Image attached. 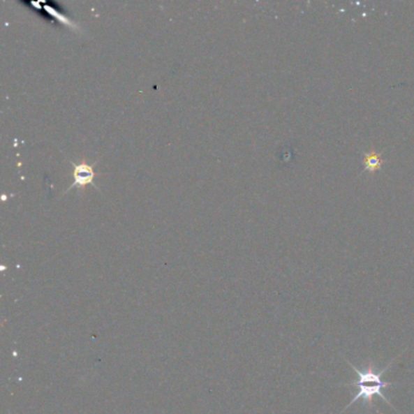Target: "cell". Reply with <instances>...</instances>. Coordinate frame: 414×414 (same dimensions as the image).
<instances>
[{
	"mask_svg": "<svg viewBox=\"0 0 414 414\" xmlns=\"http://www.w3.org/2000/svg\"><path fill=\"white\" fill-rule=\"evenodd\" d=\"M396 385H397L396 383L392 384V383L390 382L380 383V384H371V383L359 382L344 383V384H340V387H357V389H359L357 394L354 396V399L351 400L349 405L345 407L344 411L349 410L350 407L355 405V402L359 400H362L363 406H366L367 408H376V410H377V407L373 404V399H374L376 396H379L382 400L385 401L387 405L390 406L391 408L396 410L394 405L391 404L390 400L387 399V396L383 394V390H384V389H387V387H396ZM344 411H343V412H344ZM343 412H341V413H343Z\"/></svg>",
	"mask_w": 414,
	"mask_h": 414,
	"instance_id": "6da1fadb",
	"label": "cell"
},
{
	"mask_svg": "<svg viewBox=\"0 0 414 414\" xmlns=\"http://www.w3.org/2000/svg\"><path fill=\"white\" fill-rule=\"evenodd\" d=\"M71 163L73 164V167H75V172H73L75 182L68 187V190H72L73 187H78L80 190H84L87 185L98 187L94 184V179H95L94 165H90L85 161L78 164L73 163V162H71Z\"/></svg>",
	"mask_w": 414,
	"mask_h": 414,
	"instance_id": "7a4b0ae2",
	"label": "cell"
},
{
	"mask_svg": "<svg viewBox=\"0 0 414 414\" xmlns=\"http://www.w3.org/2000/svg\"><path fill=\"white\" fill-rule=\"evenodd\" d=\"M364 167L369 169V170H377L380 168V158H379V156L377 154H367L366 157H364Z\"/></svg>",
	"mask_w": 414,
	"mask_h": 414,
	"instance_id": "3957f363",
	"label": "cell"
}]
</instances>
